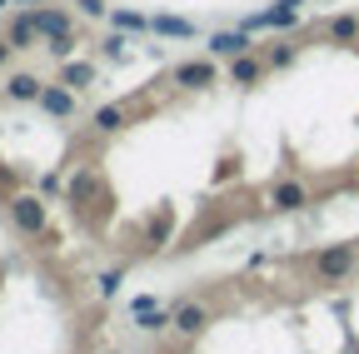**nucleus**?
Segmentation results:
<instances>
[{
	"label": "nucleus",
	"mask_w": 359,
	"mask_h": 354,
	"mask_svg": "<svg viewBox=\"0 0 359 354\" xmlns=\"http://www.w3.org/2000/svg\"><path fill=\"white\" fill-rule=\"evenodd\" d=\"M314 275L330 280V285H339L344 275H354V245H330V250H320V254H314Z\"/></svg>",
	"instance_id": "obj_1"
},
{
	"label": "nucleus",
	"mask_w": 359,
	"mask_h": 354,
	"mask_svg": "<svg viewBox=\"0 0 359 354\" xmlns=\"http://www.w3.org/2000/svg\"><path fill=\"white\" fill-rule=\"evenodd\" d=\"M130 309H135V329H140V334H160V329H170V325H175L170 309H165V304H155V294H140Z\"/></svg>",
	"instance_id": "obj_2"
},
{
	"label": "nucleus",
	"mask_w": 359,
	"mask_h": 354,
	"mask_svg": "<svg viewBox=\"0 0 359 354\" xmlns=\"http://www.w3.org/2000/svg\"><path fill=\"white\" fill-rule=\"evenodd\" d=\"M11 215H15V225H20L25 235H40V230H45V200H40V195H15V200H11Z\"/></svg>",
	"instance_id": "obj_3"
},
{
	"label": "nucleus",
	"mask_w": 359,
	"mask_h": 354,
	"mask_svg": "<svg viewBox=\"0 0 359 354\" xmlns=\"http://www.w3.org/2000/svg\"><path fill=\"white\" fill-rule=\"evenodd\" d=\"M40 110L55 115V120H70V115H75V90H70L65 80H60V85H45V90H40Z\"/></svg>",
	"instance_id": "obj_4"
},
{
	"label": "nucleus",
	"mask_w": 359,
	"mask_h": 354,
	"mask_svg": "<svg viewBox=\"0 0 359 354\" xmlns=\"http://www.w3.org/2000/svg\"><path fill=\"white\" fill-rule=\"evenodd\" d=\"M210 50H215L219 60L250 55V30H219V35H210Z\"/></svg>",
	"instance_id": "obj_5"
},
{
	"label": "nucleus",
	"mask_w": 359,
	"mask_h": 354,
	"mask_svg": "<svg viewBox=\"0 0 359 354\" xmlns=\"http://www.w3.org/2000/svg\"><path fill=\"white\" fill-rule=\"evenodd\" d=\"M35 30H40V40H65L70 35V15L65 11H35Z\"/></svg>",
	"instance_id": "obj_6"
},
{
	"label": "nucleus",
	"mask_w": 359,
	"mask_h": 354,
	"mask_svg": "<svg viewBox=\"0 0 359 354\" xmlns=\"http://www.w3.org/2000/svg\"><path fill=\"white\" fill-rule=\"evenodd\" d=\"M294 6H299V0H285V6H275V11L255 15V20H250V30H259V25H269V30H290V25L299 20V11H294Z\"/></svg>",
	"instance_id": "obj_7"
},
{
	"label": "nucleus",
	"mask_w": 359,
	"mask_h": 354,
	"mask_svg": "<svg viewBox=\"0 0 359 354\" xmlns=\"http://www.w3.org/2000/svg\"><path fill=\"white\" fill-rule=\"evenodd\" d=\"M215 80V65L210 60H190V65H180L175 70V85H185V90H200V85Z\"/></svg>",
	"instance_id": "obj_8"
},
{
	"label": "nucleus",
	"mask_w": 359,
	"mask_h": 354,
	"mask_svg": "<svg viewBox=\"0 0 359 354\" xmlns=\"http://www.w3.org/2000/svg\"><path fill=\"white\" fill-rule=\"evenodd\" d=\"M205 325H210V309H205V304H180V309H175V329H180V334H200Z\"/></svg>",
	"instance_id": "obj_9"
},
{
	"label": "nucleus",
	"mask_w": 359,
	"mask_h": 354,
	"mask_svg": "<svg viewBox=\"0 0 359 354\" xmlns=\"http://www.w3.org/2000/svg\"><path fill=\"white\" fill-rule=\"evenodd\" d=\"M60 80L70 85V90H85V85H95V65H90V60H65Z\"/></svg>",
	"instance_id": "obj_10"
},
{
	"label": "nucleus",
	"mask_w": 359,
	"mask_h": 354,
	"mask_svg": "<svg viewBox=\"0 0 359 354\" xmlns=\"http://www.w3.org/2000/svg\"><path fill=\"white\" fill-rule=\"evenodd\" d=\"M269 200H275V210H304V185L299 180H285V185H275V195H269Z\"/></svg>",
	"instance_id": "obj_11"
},
{
	"label": "nucleus",
	"mask_w": 359,
	"mask_h": 354,
	"mask_svg": "<svg viewBox=\"0 0 359 354\" xmlns=\"http://www.w3.org/2000/svg\"><path fill=\"white\" fill-rule=\"evenodd\" d=\"M35 40H40V30H35V11L15 15V25H11V46H15V50H25V46H35Z\"/></svg>",
	"instance_id": "obj_12"
},
{
	"label": "nucleus",
	"mask_w": 359,
	"mask_h": 354,
	"mask_svg": "<svg viewBox=\"0 0 359 354\" xmlns=\"http://www.w3.org/2000/svg\"><path fill=\"white\" fill-rule=\"evenodd\" d=\"M150 30H155V35H175V40H190V35H195V25L180 20V15H150Z\"/></svg>",
	"instance_id": "obj_13"
},
{
	"label": "nucleus",
	"mask_w": 359,
	"mask_h": 354,
	"mask_svg": "<svg viewBox=\"0 0 359 354\" xmlns=\"http://www.w3.org/2000/svg\"><path fill=\"white\" fill-rule=\"evenodd\" d=\"M6 90H11V100H40V90H45V85H40L35 75H15V80L6 85Z\"/></svg>",
	"instance_id": "obj_14"
},
{
	"label": "nucleus",
	"mask_w": 359,
	"mask_h": 354,
	"mask_svg": "<svg viewBox=\"0 0 359 354\" xmlns=\"http://www.w3.org/2000/svg\"><path fill=\"white\" fill-rule=\"evenodd\" d=\"M230 80H235V85H255V80H259V60L235 55V60H230Z\"/></svg>",
	"instance_id": "obj_15"
},
{
	"label": "nucleus",
	"mask_w": 359,
	"mask_h": 354,
	"mask_svg": "<svg viewBox=\"0 0 359 354\" xmlns=\"http://www.w3.org/2000/svg\"><path fill=\"white\" fill-rule=\"evenodd\" d=\"M359 35V15H334L330 20V40H354Z\"/></svg>",
	"instance_id": "obj_16"
},
{
	"label": "nucleus",
	"mask_w": 359,
	"mask_h": 354,
	"mask_svg": "<svg viewBox=\"0 0 359 354\" xmlns=\"http://www.w3.org/2000/svg\"><path fill=\"white\" fill-rule=\"evenodd\" d=\"M90 190H95V175H90V170H80L75 180H70V200L80 205V200H90Z\"/></svg>",
	"instance_id": "obj_17"
},
{
	"label": "nucleus",
	"mask_w": 359,
	"mask_h": 354,
	"mask_svg": "<svg viewBox=\"0 0 359 354\" xmlns=\"http://www.w3.org/2000/svg\"><path fill=\"white\" fill-rule=\"evenodd\" d=\"M95 125H100V130H120V125H125V110H120V105H100V110H95Z\"/></svg>",
	"instance_id": "obj_18"
},
{
	"label": "nucleus",
	"mask_w": 359,
	"mask_h": 354,
	"mask_svg": "<svg viewBox=\"0 0 359 354\" xmlns=\"http://www.w3.org/2000/svg\"><path fill=\"white\" fill-rule=\"evenodd\" d=\"M110 20H115V30H150V20H145V15H135V11H115Z\"/></svg>",
	"instance_id": "obj_19"
},
{
	"label": "nucleus",
	"mask_w": 359,
	"mask_h": 354,
	"mask_svg": "<svg viewBox=\"0 0 359 354\" xmlns=\"http://www.w3.org/2000/svg\"><path fill=\"white\" fill-rule=\"evenodd\" d=\"M120 285H125V270H105V275H100V299H115Z\"/></svg>",
	"instance_id": "obj_20"
},
{
	"label": "nucleus",
	"mask_w": 359,
	"mask_h": 354,
	"mask_svg": "<svg viewBox=\"0 0 359 354\" xmlns=\"http://www.w3.org/2000/svg\"><path fill=\"white\" fill-rule=\"evenodd\" d=\"M75 6H80V15H90V20H105V15H110L105 0H75Z\"/></svg>",
	"instance_id": "obj_21"
},
{
	"label": "nucleus",
	"mask_w": 359,
	"mask_h": 354,
	"mask_svg": "<svg viewBox=\"0 0 359 354\" xmlns=\"http://www.w3.org/2000/svg\"><path fill=\"white\" fill-rule=\"evenodd\" d=\"M125 46H130L125 35H110V40H105V55H110V60H125Z\"/></svg>",
	"instance_id": "obj_22"
},
{
	"label": "nucleus",
	"mask_w": 359,
	"mask_h": 354,
	"mask_svg": "<svg viewBox=\"0 0 359 354\" xmlns=\"http://www.w3.org/2000/svg\"><path fill=\"white\" fill-rule=\"evenodd\" d=\"M70 50H75V40L65 35V40H50V55H60V60H70Z\"/></svg>",
	"instance_id": "obj_23"
},
{
	"label": "nucleus",
	"mask_w": 359,
	"mask_h": 354,
	"mask_svg": "<svg viewBox=\"0 0 359 354\" xmlns=\"http://www.w3.org/2000/svg\"><path fill=\"white\" fill-rule=\"evenodd\" d=\"M11 50H15V46H11V40H0V65H6V60H11Z\"/></svg>",
	"instance_id": "obj_24"
},
{
	"label": "nucleus",
	"mask_w": 359,
	"mask_h": 354,
	"mask_svg": "<svg viewBox=\"0 0 359 354\" xmlns=\"http://www.w3.org/2000/svg\"><path fill=\"white\" fill-rule=\"evenodd\" d=\"M6 6H11V0H0V11H6Z\"/></svg>",
	"instance_id": "obj_25"
},
{
	"label": "nucleus",
	"mask_w": 359,
	"mask_h": 354,
	"mask_svg": "<svg viewBox=\"0 0 359 354\" xmlns=\"http://www.w3.org/2000/svg\"><path fill=\"white\" fill-rule=\"evenodd\" d=\"M25 6H40V0H25Z\"/></svg>",
	"instance_id": "obj_26"
},
{
	"label": "nucleus",
	"mask_w": 359,
	"mask_h": 354,
	"mask_svg": "<svg viewBox=\"0 0 359 354\" xmlns=\"http://www.w3.org/2000/svg\"><path fill=\"white\" fill-rule=\"evenodd\" d=\"M105 354H120V349H105Z\"/></svg>",
	"instance_id": "obj_27"
}]
</instances>
